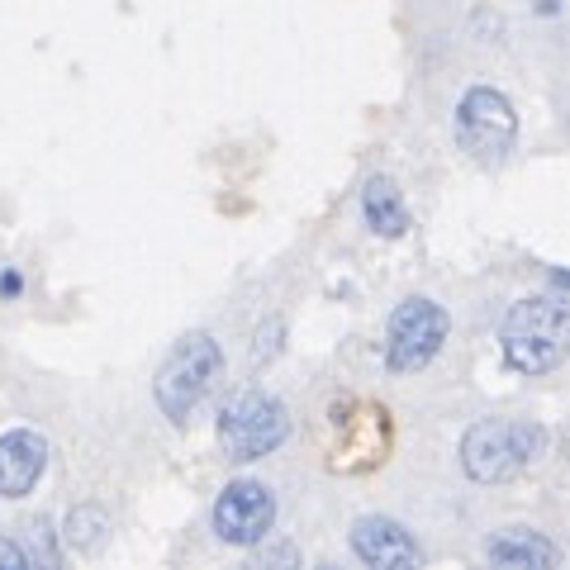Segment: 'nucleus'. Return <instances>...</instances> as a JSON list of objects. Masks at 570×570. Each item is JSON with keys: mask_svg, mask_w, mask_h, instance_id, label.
<instances>
[{"mask_svg": "<svg viewBox=\"0 0 570 570\" xmlns=\"http://www.w3.org/2000/svg\"><path fill=\"white\" fill-rule=\"evenodd\" d=\"M566 333H570V314L557 295L519 299L504 318V362L519 376H547L566 356Z\"/></svg>", "mask_w": 570, "mask_h": 570, "instance_id": "nucleus-1", "label": "nucleus"}, {"mask_svg": "<svg viewBox=\"0 0 570 570\" xmlns=\"http://www.w3.org/2000/svg\"><path fill=\"white\" fill-rule=\"evenodd\" d=\"M547 433L538 423H519V419H485L461 438V471L475 485H504L519 471H528L542 456Z\"/></svg>", "mask_w": 570, "mask_h": 570, "instance_id": "nucleus-2", "label": "nucleus"}, {"mask_svg": "<svg viewBox=\"0 0 570 570\" xmlns=\"http://www.w3.org/2000/svg\"><path fill=\"white\" fill-rule=\"evenodd\" d=\"M219 371H224V352L209 333L181 337V343L171 347V356L163 362V371H157V381H153L157 409H163L171 423H190V414L205 404L214 381H219Z\"/></svg>", "mask_w": 570, "mask_h": 570, "instance_id": "nucleus-3", "label": "nucleus"}, {"mask_svg": "<svg viewBox=\"0 0 570 570\" xmlns=\"http://www.w3.org/2000/svg\"><path fill=\"white\" fill-rule=\"evenodd\" d=\"M291 438V414L266 390H243L219 414V448L228 461H262Z\"/></svg>", "mask_w": 570, "mask_h": 570, "instance_id": "nucleus-4", "label": "nucleus"}, {"mask_svg": "<svg viewBox=\"0 0 570 570\" xmlns=\"http://www.w3.org/2000/svg\"><path fill=\"white\" fill-rule=\"evenodd\" d=\"M452 318L433 299H404V305L390 314V333H385V366L395 376H414L448 343Z\"/></svg>", "mask_w": 570, "mask_h": 570, "instance_id": "nucleus-5", "label": "nucleus"}, {"mask_svg": "<svg viewBox=\"0 0 570 570\" xmlns=\"http://www.w3.org/2000/svg\"><path fill=\"white\" fill-rule=\"evenodd\" d=\"M456 138L475 163H499L519 138V115H513L509 96L494 86H471L456 105Z\"/></svg>", "mask_w": 570, "mask_h": 570, "instance_id": "nucleus-6", "label": "nucleus"}, {"mask_svg": "<svg viewBox=\"0 0 570 570\" xmlns=\"http://www.w3.org/2000/svg\"><path fill=\"white\" fill-rule=\"evenodd\" d=\"M276 528V494L257 480H234L214 499V532L228 547H257Z\"/></svg>", "mask_w": 570, "mask_h": 570, "instance_id": "nucleus-7", "label": "nucleus"}, {"mask_svg": "<svg viewBox=\"0 0 570 570\" xmlns=\"http://www.w3.org/2000/svg\"><path fill=\"white\" fill-rule=\"evenodd\" d=\"M352 551L362 557L366 566L376 570H404V566H419V542L414 532L395 519H381V513H366V519L352 523Z\"/></svg>", "mask_w": 570, "mask_h": 570, "instance_id": "nucleus-8", "label": "nucleus"}, {"mask_svg": "<svg viewBox=\"0 0 570 570\" xmlns=\"http://www.w3.org/2000/svg\"><path fill=\"white\" fill-rule=\"evenodd\" d=\"M48 471V438L33 428H14L0 438V494L24 499Z\"/></svg>", "mask_w": 570, "mask_h": 570, "instance_id": "nucleus-9", "label": "nucleus"}, {"mask_svg": "<svg viewBox=\"0 0 570 570\" xmlns=\"http://www.w3.org/2000/svg\"><path fill=\"white\" fill-rule=\"evenodd\" d=\"M490 561L504 570H551L561 561V551L551 547L542 532L509 528V532H499V538H490Z\"/></svg>", "mask_w": 570, "mask_h": 570, "instance_id": "nucleus-10", "label": "nucleus"}, {"mask_svg": "<svg viewBox=\"0 0 570 570\" xmlns=\"http://www.w3.org/2000/svg\"><path fill=\"white\" fill-rule=\"evenodd\" d=\"M362 214H366L371 234H381V238H400L409 228V209H404V200H400V190H395L390 176H371V181H366Z\"/></svg>", "mask_w": 570, "mask_h": 570, "instance_id": "nucleus-11", "label": "nucleus"}, {"mask_svg": "<svg viewBox=\"0 0 570 570\" xmlns=\"http://www.w3.org/2000/svg\"><path fill=\"white\" fill-rule=\"evenodd\" d=\"M105 532H110V519H105V509L86 504V509H71L67 513V542L77 551H100Z\"/></svg>", "mask_w": 570, "mask_h": 570, "instance_id": "nucleus-12", "label": "nucleus"}, {"mask_svg": "<svg viewBox=\"0 0 570 570\" xmlns=\"http://www.w3.org/2000/svg\"><path fill=\"white\" fill-rule=\"evenodd\" d=\"M0 566H6V570H24L29 566V551H20L14 542L0 538Z\"/></svg>", "mask_w": 570, "mask_h": 570, "instance_id": "nucleus-13", "label": "nucleus"}]
</instances>
